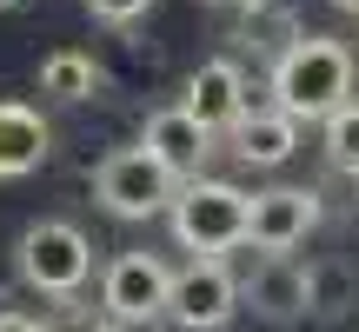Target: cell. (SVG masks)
<instances>
[{"label": "cell", "instance_id": "obj_1", "mask_svg": "<svg viewBox=\"0 0 359 332\" xmlns=\"http://www.w3.org/2000/svg\"><path fill=\"white\" fill-rule=\"evenodd\" d=\"M266 93L273 106H286V113L306 127V120H326L333 106L353 100V47L333 34H299L293 47L273 60L266 74Z\"/></svg>", "mask_w": 359, "mask_h": 332}, {"label": "cell", "instance_id": "obj_2", "mask_svg": "<svg viewBox=\"0 0 359 332\" xmlns=\"http://www.w3.org/2000/svg\"><path fill=\"white\" fill-rule=\"evenodd\" d=\"M173 240L187 246L193 259H219L233 246H246V226H253V193H240L233 179H180L173 206Z\"/></svg>", "mask_w": 359, "mask_h": 332}, {"label": "cell", "instance_id": "obj_3", "mask_svg": "<svg viewBox=\"0 0 359 332\" xmlns=\"http://www.w3.org/2000/svg\"><path fill=\"white\" fill-rule=\"evenodd\" d=\"M13 272L47 299H74L93 272V240L74 219H34L20 233V246H13Z\"/></svg>", "mask_w": 359, "mask_h": 332}, {"label": "cell", "instance_id": "obj_4", "mask_svg": "<svg viewBox=\"0 0 359 332\" xmlns=\"http://www.w3.org/2000/svg\"><path fill=\"white\" fill-rule=\"evenodd\" d=\"M173 193H180V179L147 153V146H120V153H107L100 173H93V200L114 219H154V213L173 206Z\"/></svg>", "mask_w": 359, "mask_h": 332}, {"label": "cell", "instance_id": "obj_5", "mask_svg": "<svg viewBox=\"0 0 359 332\" xmlns=\"http://www.w3.org/2000/svg\"><path fill=\"white\" fill-rule=\"evenodd\" d=\"M233 312H240V279L226 272V259H193V266L173 272L167 319L180 332H219Z\"/></svg>", "mask_w": 359, "mask_h": 332}, {"label": "cell", "instance_id": "obj_6", "mask_svg": "<svg viewBox=\"0 0 359 332\" xmlns=\"http://www.w3.org/2000/svg\"><path fill=\"white\" fill-rule=\"evenodd\" d=\"M167 293H173L167 259H154V253H120L114 266H107V279H100V312L114 326H147V319L167 312Z\"/></svg>", "mask_w": 359, "mask_h": 332}, {"label": "cell", "instance_id": "obj_7", "mask_svg": "<svg viewBox=\"0 0 359 332\" xmlns=\"http://www.w3.org/2000/svg\"><path fill=\"white\" fill-rule=\"evenodd\" d=\"M313 226H320V193L313 186H266V193H253L246 246H259V253H293V246H306Z\"/></svg>", "mask_w": 359, "mask_h": 332}, {"label": "cell", "instance_id": "obj_8", "mask_svg": "<svg viewBox=\"0 0 359 332\" xmlns=\"http://www.w3.org/2000/svg\"><path fill=\"white\" fill-rule=\"evenodd\" d=\"M180 106H187V113L200 120L206 133H233V120L253 106L240 60H200V67L187 74V93H180Z\"/></svg>", "mask_w": 359, "mask_h": 332}, {"label": "cell", "instance_id": "obj_9", "mask_svg": "<svg viewBox=\"0 0 359 332\" xmlns=\"http://www.w3.org/2000/svg\"><path fill=\"white\" fill-rule=\"evenodd\" d=\"M213 140H219V133H206L187 106H160V113H147V133H140V146L167 166L173 179H200V166H206V153H213Z\"/></svg>", "mask_w": 359, "mask_h": 332}, {"label": "cell", "instance_id": "obj_10", "mask_svg": "<svg viewBox=\"0 0 359 332\" xmlns=\"http://www.w3.org/2000/svg\"><path fill=\"white\" fill-rule=\"evenodd\" d=\"M240 299H246L266 326L306 319V266H299L293 253H259V266H253V279L240 286Z\"/></svg>", "mask_w": 359, "mask_h": 332}, {"label": "cell", "instance_id": "obj_11", "mask_svg": "<svg viewBox=\"0 0 359 332\" xmlns=\"http://www.w3.org/2000/svg\"><path fill=\"white\" fill-rule=\"evenodd\" d=\"M53 153V127L40 106L27 100H0V179H27L40 173Z\"/></svg>", "mask_w": 359, "mask_h": 332}, {"label": "cell", "instance_id": "obj_12", "mask_svg": "<svg viewBox=\"0 0 359 332\" xmlns=\"http://www.w3.org/2000/svg\"><path fill=\"white\" fill-rule=\"evenodd\" d=\"M226 140H233V153L246 166H280V160H293V146H299V120L286 113V106H246Z\"/></svg>", "mask_w": 359, "mask_h": 332}, {"label": "cell", "instance_id": "obj_13", "mask_svg": "<svg viewBox=\"0 0 359 332\" xmlns=\"http://www.w3.org/2000/svg\"><path fill=\"white\" fill-rule=\"evenodd\" d=\"M93 87H100V67H93V53L87 47H60V53H47L40 60V93L47 100H93Z\"/></svg>", "mask_w": 359, "mask_h": 332}, {"label": "cell", "instance_id": "obj_14", "mask_svg": "<svg viewBox=\"0 0 359 332\" xmlns=\"http://www.w3.org/2000/svg\"><path fill=\"white\" fill-rule=\"evenodd\" d=\"M346 306H359V272L346 259H313L306 266V312L313 319H339Z\"/></svg>", "mask_w": 359, "mask_h": 332}, {"label": "cell", "instance_id": "obj_15", "mask_svg": "<svg viewBox=\"0 0 359 332\" xmlns=\"http://www.w3.org/2000/svg\"><path fill=\"white\" fill-rule=\"evenodd\" d=\"M320 146H326V166H333V173L359 179V100L333 106V113L320 120Z\"/></svg>", "mask_w": 359, "mask_h": 332}, {"label": "cell", "instance_id": "obj_16", "mask_svg": "<svg viewBox=\"0 0 359 332\" xmlns=\"http://www.w3.org/2000/svg\"><path fill=\"white\" fill-rule=\"evenodd\" d=\"M240 34H246V47H259V53L280 60V53L299 40V27H293V13H259V7H246L240 13Z\"/></svg>", "mask_w": 359, "mask_h": 332}, {"label": "cell", "instance_id": "obj_17", "mask_svg": "<svg viewBox=\"0 0 359 332\" xmlns=\"http://www.w3.org/2000/svg\"><path fill=\"white\" fill-rule=\"evenodd\" d=\"M87 7H93V20H107V27H133L154 0H87Z\"/></svg>", "mask_w": 359, "mask_h": 332}, {"label": "cell", "instance_id": "obj_18", "mask_svg": "<svg viewBox=\"0 0 359 332\" xmlns=\"http://www.w3.org/2000/svg\"><path fill=\"white\" fill-rule=\"evenodd\" d=\"M0 332H47L34 319V312H13V306H0Z\"/></svg>", "mask_w": 359, "mask_h": 332}, {"label": "cell", "instance_id": "obj_19", "mask_svg": "<svg viewBox=\"0 0 359 332\" xmlns=\"http://www.w3.org/2000/svg\"><path fill=\"white\" fill-rule=\"evenodd\" d=\"M240 7H259V13H299V0H240Z\"/></svg>", "mask_w": 359, "mask_h": 332}, {"label": "cell", "instance_id": "obj_20", "mask_svg": "<svg viewBox=\"0 0 359 332\" xmlns=\"http://www.w3.org/2000/svg\"><path fill=\"white\" fill-rule=\"evenodd\" d=\"M326 7H333V13H353V20H359V0H326Z\"/></svg>", "mask_w": 359, "mask_h": 332}, {"label": "cell", "instance_id": "obj_21", "mask_svg": "<svg viewBox=\"0 0 359 332\" xmlns=\"http://www.w3.org/2000/svg\"><path fill=\"white\" fill-rule=\"evenodd\" d=\"M0 7H20V0H0Z\"/></svg>", "mask_w": 359, "mask_h": 332}]
</instances>
